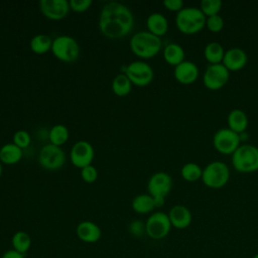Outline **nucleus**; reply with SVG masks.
Returning a JSON list of instances; mask_svg holds the SVG:
<instances>
[{
	"label": "nucleus",
	"instance_id": "obj_3",
	"mask_svg": "<svg viewBox=\"0 0 258 258\" xmlns=\"http://www.w3.org/2000/svg\"><path fill=\"white\" fill-rule=\"evenodd\" d=\"M206 15L200 7H183L176 13L175 25L183 34H195L206 26Z\"/></svg>",
	"mask_w": 258,
	"mask_h": 258
},
{
	"label": "nucleus",
	"instance_id": "obj_14",
	"mask_svg": "<svg viewBox=\"0 0 258 258\" xmlns=\"http://www.w3.org/2000/svg\"><path fill=\"white\" fill-rule=\"evenodd\" d=\"M39 9L45 18L53 21L66 18L71 10L70 3L67 0H41Z\"/></svg>",
	"mask_w": 258,
	"mask_h": 258
},
{
	"label": "nucleus",
	"instance_id": "obj_22",
	"mask_svg": "<svg viewBox=\"0 0 258 258\" xmlns=\"http://www.w3.org/2000/svg\"><path fill=\"white\" fill-rule=\"evenodd\" d=\"M133 211L140 215H146L152 213L155 208L154 200L149 194H140L133 198L131 202Z\"/></svg>",
	"mask_w": 258,
	"mask_h": 258
},
{
	"label": "nucleus",
	"instance_id": "obj_6",
	"mask_svg": "<svg viewBox=\"0 0 258 258\" xmlns=\"http://www.w3.org/2000/svg\"><path fill=\"white\" fill-rule=\"evenodd\" d=\"M122 74H125L132 85L138 87L148 86L154 78V72L151 66L144 60H133L128 64L121 67Z\"/></svg>",
	"mask_w": 258,
	"mask_h": 258
},
{
	"label": "nucleus",
	"instance_id": "obj_7",
	"mask_svg": "<svg viewBox=\"0 0 258 258\" xmlns=\"http://www.w3.org/2000/svg\"><path fill=\"white\" fill-rule=\"evenodd\" d=\"M51 52L60 61L74 62L80 56V45L73 36L59 35L52 40Z\"/></svg>",
	"mask_w": 258,
	"mask_h": 258
},
{
	"label": "nucleus",
	"instance_id": "obj_23",
	"mask_svg": "<svg viewBox=\"0 0 258 258\" xmlns=\"http://www.w3.org/2000/svg\"><path fill=\"white\" fill-rule=\"evenodd\" d=\"M184 49L178 43L171 42L167 44L163 49V57L168 64L175 67L184 60Z\"/></svg>",
	"mask_w": 258,
	"mask_h": 258
},
{
	"label": "nucleus",
	"instance_id": "obj_33",
	"mask_svg": "<svg viewBox=\"0 0 258 258\" xmlns=\"http://www.w3.org/2000/svg\"><path fill=\"white\" fill-rule=\"evenodd\" d=\"M81 177L85 182H95L98 178V170L94 165H88L81 169Z\"/></svg>",
	"mask_w": 258,
	"mask_h": 258
},
{
	"label": "nucleus",
	"instance_id": "obj_8",
	"mask_svg": "<svg viewBox=\"0 0 258 258\" xmlns=\"http://www.w3.org/2000/svg\"><path fill=\"white\" fill-rule=\"evenodd\" d=\"M171 228L172 226L168 215L160 211L150 214L145 222V233L153 240H161L165 238L169 234Z\"/></svg>",
	"mask_w": 258,
	"mask_h": 258
},
{
	"label": "nucleus",
	"instance_id": "obj_16",
	"mask_svg": "<svg viewBox=\"0 0 258 258\" xmlns=\"http://www.w3.org/2000/svg\"><path fill=\"white\" fill-rule=\"evenodd\" d=\"M167 215L171 226L178 230L187 228L192 221L191 212L184 205H174Z\"/></svg>",
	"mask_w": 258,
	"mask_h": 258
},
{
	"label": "nucleus",
	"instance_id": "obj_21",
	"mask_svg": "<svg viewBox=\"0 0 258 258\" xmlns=\"http://www.w3.org/2000/svg\"><path fill=\"white\" fill-rule=\"evenodd\" d=\"M23 156V150L16 146L13 142L6 143L0 148V162L13 165L18 163Z\"/></svg>",
	"mask_w": 258,
	"mask_h": 258
},
{
	"label": "nucleus",
	"instance_id": "obj_11",
	"mask_svg": "<svg viewBox=\"0 0 258 258\" xmlns=\"http://www.w3.org/2000/svg\"><path fill=\"white\" fill-rule=\"evenodd\" d=\"M229 78L230 71L223 63H215L207 67L203 75V82L207 89L217 91L228 83Z\"/></svg>",
	"mask_w": 258,
	"mask_h": 258
},
{
	"label": "nucleus",
	"instance_id": "obj_4",
	"mask_svg": "<svg viewBox=\"0 0 258 258\" xmlns=\"http://www.w3.org/2000/svg\"><path fill=\"white\" fill-rule=\"evenodd\" d=\"M233 167L243 173L258 170V147L253 144H241L231 155Z\"/></svg>",
	"mask_w": 258,
	"mask_h": 258
},
{
	"label": "nucleus",
	"instance_id": "obj_1",
	"mask_svg": "<svg viewBox=\"0 0 258 258\" xmlns=\"http://www.w3.org/2000/svg\"><path fill=\"white\" fill-rule=\"evenodd\" d=\"M99 30L111 39H119L130 34L134 27V16L131 10L120 2L106 3L99 14Z\"/></svg>",
	"mask_w": 258,
	"mask_h": 258
},
{
	"label": "nucleus",
	"instance_id": "obj_13",
	"mask_svg": "<svg viewBox=\"0 0 258 258\" xmlns=\"http://www.w3.org/2000/svg\"><path fill=\"white\" fill-rule=\"evenodd\" d=\"M171 187L172 178L167 172L164 171L153 173L147 182V190L152 198L165 199L170 192Z\"/></svg>",
	"mask_w": 258,
	"mask_h": 258
},
{
	"label": "nucleus",
	"instance_id": "obj_18",
	"mask_svg": "<svg viewBox=\"0 0 258 258\" xmlns=\"http://www.w3.org/2000/svg\"><path fill=\"white\" fill-rule=\"evenodd\" d=\"M76 234L85 243H96L102 237V230L92 221H82L76 228Z\"/></svg>",
	"mask_w": 258,
	"mask_h": 258
},
{
	"label": "nucleus",
	"instance_id": "obj_5",
	"mask_svg": "<svg viewBox=\"0 0 258 258\" xmlns=\"http://www.w3.org/2000/svg\"><path fill=\"white\" fill-rule=\"evenodd\" d=\"M230 179L229 166L220 160H214L203 168L202 180L210 188H221L227 184Z\"/></svg>",
	"mask_w": 258,
	"mask_h": 258
},
{
	"label": "nucleus",
	"instance_id": "obj_12",
	"mask_svg": "<svg viewBox=\"0 0 258 258\" xmlns=\"http://www.w3.org/2000/svg\"><path fill=\"white\" fill-rule=\"evenodd\" d=\"M95 157V150L93 145L86 141L80 140L76 142L70 152L71 162L78 168H84L92 164Z\"/></svg>",
	"mask_w": 258,
	"mask_h": 258
},
{
	"label": "nucleus",
	"instance_id": "obj_37",
	"mask_svg": "<svg viewBox=\"0 0 258 258\" xmlns=\"http://www.w3.org/2000/svg\"><path fill=\"white\" fill-rule=\"evenodd\" d=\"M1 258H24V254L19 253L14 249H9L3 253Z\"/></svg>",
	"mask_w": 258,
	"mask_h": 258
},
{
	"label": "nucleus",
	"instance_id": "obj_26",
	"mask_svg": "<svg viewBox=\"0 0 258 258\" xmlns=\"http://www.w3.org/2000/svg\"><path fill=\"white\" fill-rule=\"evenodd\" d=\"M70 137V131L67 126L62 124H56L52 126L48 131V140L49 143L55 146L63 145Z\"/></svg>",
	"mask_w": 258,
	"mask_h": 258
},
{
	"label": "nucleus",
	"instance_id": "obj_29",
	"mask_svg": "<svg viewBox=\"0 0 258 258\" xmlns=\"http://www.w3.org/2000/svg\"><path fill=\"white\" fill-rule=\"evenodd\" d=\"M180 174L181 177L186 181H197L202 178L203 168L195 162H187L182 165L180 169Z\"/></svg>",
	"mask_w": 258,
	"mask_h": 258
},
{
	"label": "nucleus",
	"instance_id": "obj_39",
	"mask_svg": "<svg viewBox=\"0 0 258 258\" xmlns=\"http://www.w3.org/2000/svg\"><path fill=\"white\" fill-rule=\"evenodd\" d=\"M252 258H258V253H256Z\"/></svg>",
	"mask_w": 258,
	"mask_h": 258
},
{
	"label": "nucleus",
	"instance_id": "obj_10",
	"mask_svg": "<svg viewBox=\"0 0 258 258\" xmlns=\"http://www.w3.org/2000/svg\"><path fill=\"white\" fill-rule=\"evenodd\" d=\"M213 145L222 154L232 155L241 145L240 135L230 128H220L213 136Z\"/></svg>",
	"mask_w": 258,
	"mask_h": 258
},
{
	"label": "nucleus",
	"instance_id": "obj_30",
	"mask_svg": "<svg viewBox=\"0 0 258 258\" xmlns=\"http://www.w3.org/2000/svg\"><path fill=\"white\" fill-rule=\"evenodd\" d=\"M221 0H202L200 3V9L206 15V17L219 14L222 8Z\"/></svg>",
	"mask_w": 258,
	"mask_h": 258
},
{
	"label": "nucleus",
	"instance_id": "obj_20",
	"mask_svg": "<svg viewBox=\"0 0 258 258\" xmlns=\"http://www.w3.org/2000/svg\"><path fill=\"white\" fill-rule=\"evenodd\" d=\"M228 128L234 132L241 134L246 131L248 127V116L242 109H233L229 112L227 116Z\"/></svg>",
	"mask_w": 258,
	"mask_h": 258
},
{
	"label": "nucleus",
	"instance_id": "obj_19",
	"mask_svg": "<svg viewBox=\"0 0 258 258\" xmlns=\"http://www.w3.org/2000/svg\"><path fill=\"white\" fill-rule=\"evenodd\" d=\"M146 26L149 32L161 37L166 34L168 30V21L162 13L153 12L148 15L146 19Z\"/></svg>",
	"mask_w": 258,
	"mask_h": 258
},
{
	"label": "nucleus",
	"instance_id": "obj_32",
	"mask_svg": "<svg viewBox=\"0 0 258 258\" xmlns=\"http://www.w3.org/2000/svg\"><path fill=\"white\" fill-rule=\"evenodd\" d=\"M31 137L26 130H18L13 135V143L22 150L30 145Z\"/></svg>",
	"mask_w": 258,
	"mask_h": 258
},
{
	"label": "nucleus",
	"instance_id": "obj_25",
	"mask_svg": "<svg viewBox=\"0 0 258 258\" xmlns=\"http://www.w3.org/2000/svg\"><path fill=\"white\" fill-rule=\"evenodd\" d=\"M52 40L50 36L44 33H38L30 39V49L36 54H43L51 50Z\"/></svg>",
	"mask_w": 258,
	"mask_h": 258
},
{
	"label": "nucleus",
	"instance_id": "obj_38",
	"mask_svg": "<svg viewBox=\"0 0 258 258\" xmlns=\"http://www.w3.org/2000/svg\"><path fill=\"white\" fill-rule=\"evenodd\" d=\"M1 175H2V163L0 162V177H1Z\"/></svg>",
	"mask_w": 258,
	"mask_h": 258
},
{
	"label": "nucleus",
	"instance_id": "obj_24",
	"mask_svg": "<svg viewBox=\"0 0 258 258\" xmlns=\"http://www.w3.org/2000/svg\"><path fill=\"white\" fill-rule=\"evenodd\" d=\"M225 51L226 50L224 49L223 45L220 42L211 41L207 43V45L205 46L204 55L210 64L222 63Z\"/></svg>",
	"mask_w": 258,
	"mask_h": 258
},
{
	"label": "nucleus",
	"instance_id": "obj_34",
	"mask_svg": "<svg viewBox=\"0 0 258 258\" xmlns=\"http://www.w3.org/2000/svg\"><path fill=\"white\" fill-rule=\"evenodd\" d=\"M69 3H70L71 10L78 12V13L87 11L92 5L91 0H71V1H69Z\"/></svg>",
	"mask_w": 258,
	"mask_h": 258
},
{
	"label": "nucleus",
	"instance_id": "obj_28",
	"mask_svg": "<svg viewBox=\"0 0 258 258\" xmlns=\"http://www.w3.org/2000/svg\"><path fill=\"white\" fill-rule=\"evenodd\" d=\"M12 249L16 250L19 253L25 254L31 246V238L30 235L25 231H17L13 234L11 238Z\"/></svg>",
	"mask_w": 258,
	"mask_h": 258
},
{
	"label": "nucleus",
	"instance_id": "obj_9",
	"mask_svg": "<svg viewBox=\"0 0 258 258\" xmlns=\"http://www.w3.org/2000/svg\"><path fill=\"white\" fill-rule=\"evenodd\" d=\"M66 153L61 147L51 143L43 145L38 154V162L40 166L49 171L60 169L66 163Z\"/></svg>",
	"mask_w": 258,
	"mask_h": 258
},
{
	"label": "nucleus",
	"instance_id": "obj_31",
	"mask_svg": "<svg viewBox=\"0 0 258 258\" xmlns=\"http://www.w3.org/2000/svg\"><path fill=\"white\" fill-rule=\"evenodd\" d=\"M224 19L220 14L212 15L206 18V27L214 33L220 32L224 28Z\"/></svg>",
	"mask_w": 258,
	"mask_h": 258
},
{
	"label": "nucleus",
	"instance_id": "obj_27",
	"mask_svg": "<svg viewBox=\"0 0 258 258\" xmlns=\"http://www.w3.org/2000/svg\"><path fill=\"white\" fill-rule=\"evenodd\" d=\"M132 89V83L125 74H118L112 81V91L118 97L127 96Z\"/></svg>",
	"mask_w": 258,
	"mask_h": 258
},
{
	"label": "nucleus",
	"instance_id": "obj_15",
	"mask_svg": "<svg viewBox=\"0 0 258 258\" xmlns=\"http://www.w3.org/2000/svg\"><path fill=\"white\" fill-rule=\"evenodd\" d=\"M199 68L191 61L184 59L180 63L174 67L173 76L175 80L182 85H190L197 81L199 78Z\"/></svg>",
	"mask_w": 258,
	"mask_h": 258
},
{
	"label": "nucleus",
	"instance_id": "obj_36",
	"mask_svg": "<svg viewBox=\"0 0 258 258\" xmlns=\"http://www.w3.org/2000/svg\"><path fill=\"white\" fill-rule=\"evenodd\" d=\"M163 6L169 10V11H173V12H178L183 8V1L182 0H164L162 2Z\"/></svg>",
	"mask_w": 258,
	"mask_h": 258
},
{
	"label": "nucleus",
	"instance_id": "obj_17",
	"mask_svg": "<svg viewBox=\"0 0 258 258\" xmlns=\"http://www.w3.org/2000/svg\"><path fill=\"white\" fill-rule=\"evenodd\" d=\"M248 61V55L240 47H230L225 51L222 63L229 71H239L243 69Z\"/></svg>",
	"mask_w": 258,
	"mask_h": 258
},
{
	"label": "nucleus",
	"instance_id": "obj_2",
	"mask_svg": "<svg viewBox=\"0 0 258 258\" xmlns=\"http://www.w3.org/2000/svg\"><path fill=\"white\" fill-rule=\"evenodd\" d=\"M131 51L138 57L148 59L154 57L162 47L161 38L148 30L134 33L129 41Z\"/></svg>",
	"mask_w": 258,
	"mask_h": 258
},
{
	"label": "nucleus",
	"instance_id": "obj_35",
	"mask_svg": "<svg viewBox=\"0 0 258 258\" xmlns=\"http://www.w3.org/2000/svg\"><path fill=\"white\" fill-rule=\"evenodd\" d=\"M129 232L135 236L140 237L145 233V223L140 220H134L129 224Z\"/></svg>",
	"mask_w": 258,
	"mask_h": 258
}]
</instances>
